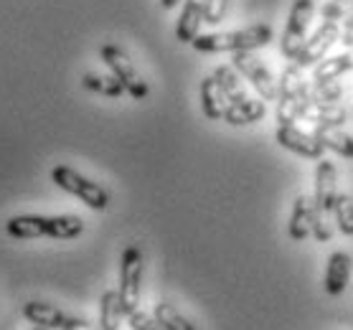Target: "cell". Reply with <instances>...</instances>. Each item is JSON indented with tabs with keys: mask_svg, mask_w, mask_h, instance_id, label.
<instances>
[{
	"mask_svg": "<svg viewBox=\"0 0 353 330\" xmlns=\"http://www.w3.org/2000/svg\"><path fill=\"white\" fill-rule=\"evenodd\" d=\"M122 318H125V313H122L120 292L107 290L99 298V330H120Z\"/></svg>",
	"mask_w": 353,
	"mask_h": 330,
	"instance_id": "cell-21",
	"label": "cell"
},
{
	"mask_svg": "<svg viewBox=\"0 0 353 330\" xmlns=\"http://www.w3.org/2000/svg\"><path fill=\"white\" fill-rule=\"evenodd\" d=\"M33 330H48V328H43V325H33Z\"/></svg>",
	"mask_w": 353,
	"mask_h": 330,
	"instance_id": "cell-33",
	"label": "cell"
},
{
	"mask_svg": "<svg viewBox=\"0 0 353 330\" xmlns=\"http://www.w3.org/2000/svg\"><path fill=\"white\" fill-rule=\"evenodd\" d=\"M303 120H310L315 125H336L341 127L345 120H348V112L338 105H325V102H307L305 110H303Z\"/></svg>",
	"mask_w": 353,
	"mask_h": 330,
	"instance_id": "cell-20",
	"label": "cell"
},
{
	"mask_svg": "<svg viewBox=\"0 0 353 330\" xmlns=\"http://www.w3.org/2000/svg\"><path fill=\"white\" fill-rule=\"evenodd\" d=\"M274 39L272 25L254 23L239 31H226V33H203L196 36L191 46L201 54H236V51H254L267 46Z\"/></svg>",
	"mask_w": 353,
	"mask_h": 330,
	"instance_id": "cell-2",
	"label": "cell"
},
{
	"mask_svg": "<svg viewBox=\"0 0 353 330\" xmlns=\"http://www.w3.org/2000/svg\"><path fill=\"white\" fill-rule=\"evenodd\" d=\"M313 135L321 140L325 150H333V153L341 155V158L353 161V137L348 135V132H343V130L336 127V125H315Z\"/></svg>",
	"mask_w": 353,
	"mask_h": 330,
	"instance_id": "cell-19",
	"label": "cell"
},
{
	"mask_svg": "<svg viewBox=\"0 0 353 330\" xmlns=\"http://www.w3.org/2000/svg\"><path fill=\"white\" fill-rule=\"evenodd\" d=\"M313 13H315L313 0H295L292 3L288 23H285V33H282V41H280L282 56L288 59V61H295L300 49H303V43L307 39V25L313 21Z\"/></svg>",
	"mask_w": 353,
	"mask_h": 330,
	"instance_id": "cell-6",
	"label": "cell"
},
{
	"mask_svg": "<svg viewBox=\"0 0 353 330\" xmlns=\"http://www.w3.org/2000/svg\"><path fill=\"white\" fill-rule=\"evenodd\" d=\"M274 140L280 143V147L300 155V158H307V161H321L325 155V147H323L321 140L313 132H305L295 125H280L274 132Z\"/></svg>",
	"mask_w": 353,
	"mask_h": 330,
	"instance_id": "cell-11",
	"label": "cell"
},
{
	"mask_svg": "<svg viewBox=\"0 0 353 330\" xmlns=\"http://www.w3.org/2000/svg\"><path fill=\"white\" fill-rule=\"evenodd\" d=\"M6 231L13 239H77L84 234V221L79 216H39V214H23L13 216L6 224Z\"/></svg>",
	"mask_w": 353,
	"mask_h": 330,
	"instance_id": "cell-1",
	"label": "cell"
},
{
	"mask_svg": "<svg viewBox=\"0 0 353 330\" xmlns=\"http://www.w3.org/2000/svg\"><path fill=\"white\" fill-rule=\"evenodd\" d=\"M343 97V87L338 81H325V84H310V99L313 102H325V105H338Z\"/></svg>",
	"mask_w": 353,
	"mask_h": 330,
	"instance_id": "cell-26",
	"label": "cell"
},
{
	"mask_svg": "<svg viewBox=\"0 0 353 330\" xmlns=\"http://www.w3.org/2000/svg\"><path fill=\"white\" fill-rule=\"evenodd\" d=\"M341 43H343L345 49H353V28H348V31L341 33Z\"/></svg>",
	"mask_w": 353,
	"mask_h": 330,
	"instance_id": "cell-30",
	"label": "cell"
},
{
	"mask_svg": "<svg viewBox=\"0 0 353 330\" xmlns=\"http://www.w3.org/2000/svg\"><path fill=\"white\" fill-rule=\"evenodd\" d=\"M333 218H336L338 229H341L345 236H353V198L348 194L338 196L336 209H333Z\"/></svg>",
	"mask_w": 353,
	"mask_h": 330,
	"instance_id": "cell-25",
	"label": "cell"
},
{
	"mask_svg": "<svg viewBox=\"0 0 353 330\" xmlns=\"http://www.w3.org/2000/svg\"><path fill=\"white\" fill-rule=\"evenodd\" d=\"M267 114L265 99H244L236 105H229L224 112V122L234 125V127H244V125H254Z\"/></svg>",
	"mask_w": 353,
	"mask_h": 330,
	"instance_id": "cell-18",
	"label": "cell"
},
{
	"mask_svg": "<svg viewBox=\"0 0 353 330\" xmlns=\"http://www.w3.org/2000/svg\"><path fill=\"white\" fill-rule=\"evenodd\" d=\"M226 107H229V102H226L219 81L214 79V74L203 76V81H201V110H203V114L209 120H224Z\"/></svg>",
	"mask_w": 353,
	"mask_h": 330,
	"instance_id": "cell-17",
	"label": "cell"
},
{
	"mask_svg": "<svg viewBox=\"0 0 353 330\" xmlns=\"http://www.w3.org/2000/svg\"><path fill=\"white\" fill-rule=\"evenodd\" d=\"M348 28H353V10L345 16V21H343V31H348Z\"/></svg>",
	"mask_w": 353,
	"mask_h": 330,
	"instance_id": "cell-32",
	"label": "cell"
},
{
	"mask_svg": "<svg viewBox=\"0 0 353 330\" xmlns=\"http://www.w3.org/2000/svg\"><path fill=\"white\" fill-rule=\"evenodd\" d=\"M128 320H130V325H132V330H165L161 322H158L155 315H148V313H143V310H135Z\"/></svg>",
	"mask_w": 353,
	"mask_h": 330,
	"instance_id": "cell-29",
	"label": "cell"
},
{
	"mask_svg": "<svg viewBox=\"0 0 353 330\" xmlns=\"http://www.w3.org/2000/svg\"><path fill=\"white\" fill-rule=\"evenodd\" d=\"M348 13H351V3L348 0H328L321 8L323 21H345Z\"/></svg>",
	"mask_w": 353,
	"mask_h": 330,
	"instance_id": "cell-28",
	"label": "cell"
},
{
	"mask_svg": "<svg viewBox=\"0 0 353 330\" xmlns=\"http://www.w3.org/2000/svg\"><path fill=\"white\" fill-rule=\"evenodd\" d=\"M214 79L219 81V87H221V92H224V97L229 105H236V102L249 99L244 87H241V81H239V72H236L234 66H219L216 72H214Z\"/></svg>",
	"mask_w": 353,
	"mask_h": 330,
	"instance_id": "cell-22",
	"label": "cell"
},
{
	"mask_svg": "<svg viewBox=\"0 0 353 330\" xmlns=\"http://www.w3.org/2000/svg\"><path fill=\"white\" fill-rule=\"evenodd\" d=\"M201 23H203V0H185L176 25V39L181 43H193Z\"/></svg>",
	"mask_w": 353,
	"mask_h": 330,
	"instance_id": "cell-15",
	"label": "cell"
},
{
	"mask_svg": "<svg viewBox=\"0 0 353 330\" xmlns=\"http://www.w3.org/2000/svg\"><path fill=\"white\" fill-rule=\"evenodd\" d=\"M51 181H54L61 191L77 196L87 209L105 211L107 206H110V194H107V188H102L99 183L84 178L81 173L69 168V165H54V170H51Z\"/></svg>",
	"mask_w": 353,
	"mask_h": 330,
	"instance_id": "cell-4",
	"label": "cell"
},
{
	"mask_svg": "<svg viewBox=\"0 0 353 330\" xmlns=\"http://www.w3.org/2000/svg\"><path fill=\"white\" fill-rule=\"evenodd\" d=\"M338 41H341V25H338V21H323V23L310 33V39H305L303 49H300V54H297V59H295V64L303 66V69L315 66L318 61H323V59L328 56L330 46L338 43Z\"/></svg>",
	"mask_w": 353,
	"mask_h": 330,
	"instance_id": "cell-10",
	"label": "cell"
},
{
	"mask_svg": "<svg viewBox=\"0 0 353 330\" xmlns=\"http://www.w3.org/2000/svg\"><path fill=\"white\" fill-rule=\"evenodd\" d=\"M81 87L89 89V92H97L102 97L117 99L125 94V87L120 84L117 76H97V74H84L81 76Z\"/></svg>",
	"mask_w": 353,
	"mask_h": 330,
	"instance_id": "cell-23",
	"label": "cell"
},
{
	"mask_svg": "<svg viewBox=\"0 0 353 330\" xmlns=\"http://www.w3.org/2000/svg\"><path fill=\"white\" fill-rule=\"evenodd\" d=\"M338 173L336 165L325 158L318 161V170H315V194H313V209L330 216L336 209L338 201Z\"/></svg>",
	"mask_w": 353,
	"mask_h": 330,
	"instance_id": "cell-12",
	"label": "cell"
},
{
	"mask_svg": "<svg viewBox=\"0 0 353 330\" xmlns=\"http://www.w3.org/2000/svg\"><path fill=\"white\" fill-rule=\"evenodd\" d=\"M23 318L33 325H43L48 330H99V325H92V322L81 320V318H74V315L59 310L57 305H48V302H41V300H31L23 305Z\"/></svg>",
	"mask_w": 353,
	"mask_h": 330,
	"instance_id": "cell-9",
	"label": "cell"
},
{
	"mask_svg": "<svg viewBox=\"0 0 353 330\" xmlns=\"http://www.w3.org/2000/svg\"><path fill=\"white\" fill-rule=\"evenodd\" d=\"M288 234L292 242H305L307 236H313V198L297 196L290 211Z\"/></svg>",
	"mask_w": 353,
	"mask_h": 330,
	"instance_id": "cell-14",
	"label": "cell"
},
{
	"mask_svg": "<svg viewBox=\"0 0 353 330\" xmlns=\"http://www.w3.org/2000/svg\"><path fill=\"white\" fill-rule=\"evenodd\" d=\"M353 272V262L345 251H333L328 257V267H325V280H323V287L328 295H341L345 290V285L351 280Z\"/></svg>",
	"mask_w": 353,
	"mask_h": 330,
	"instance_id": "cell-13",
	"label": "cell"
},
{
	"mask_svg": "<svg viewBox=\"0 0 353 330\" xmlns=\"http://www.w3.org/2000/svg\"><path fill=\"white\" fill-rule=\"evenodd\" d=\"M99 56H102V61L110 66L112 76L120 79V84L125 87V92H128L132 99H145L148 94H150L148 81L137 74V69L132 66L130 56L120 49V46H114V43H105V46L99 49Z\"/></svg>",
	"mask_w": 353,
	"mask_h": 330,
	"instance_id": "cell-7",
	"label": "cell"
},
{
	"mask_svg": "<svg viewBox=\"0 0 353 330\" xmlns=\"http://www.w3.org/2000/svg\"><path fill=\"white\" fill-rule=\"evenodd\" d=\"M140 290H143V251L140 247H128L120 257V302L122 313L132 315L140 305Z\"/></svg>",
	"mask_w": 353,
	"mask_h": 330,
	"instance_id": "cell-5",
	"label": "cell"
},
{
	"mask_svg": "<svg viewBox=\"0 0 353 330\" xmlns=\"http://www.w3.org/2000/svg\"><path fill=\"white\" fill-rule=\"evenodd\" d=\"M280 94H277V122L295 125L303 117V110L310 102V81L305 79L303 66L290 61L280 76Z\"/></svg>",
	"mask_w": 353,
	"mask_h": 330,
	"instance_id": "cell-3",
	"label": "cell"
},
{
	"mask_svg": "<svg viewBox=\"0 0 353 330\" xmlns=\"http://www.w3.org/2000/svg\"><path fill=\"white\" fill-rule=\"evenodd\" d=\"M353 72V49H345L338 56H325L323 61L313 66V84H325L336 81L338 76Z\"/></svg>",
	"mask_w": 353,
	"mask_h": 330,
	"instance_id": "cell-16",
	"label": "cell"
},
{
	"mask_svg": "<svg viewBox=\"0 0 353 330\" xmlns=\"http://www.w3.org/2000/svg\"><path fill=\"white\" fill-rule=\"evenodd\" d=\"M348 3H351V10H353V0H348Z\"/></svg>",
	"mask_w": 353,
	"mask_h": 330,
	"instance_id": "cell-34",
	"label": "cell"
},
{
	"mask_svg": "<svg viewBox=\"0 0 353 330\" xmlns=\"http://www.w3.org/2000/svg\"><path fill=\"white\" fill-rule=\"evenodd\" d=\"M232 61H234V69L254 87L259 99H265V102H274V99H277L280 84H277V79L272 76V72L262 64V59H257L252 51H236Z\"/></svg>",
	"mask_w": 353,
	"mask_h": 330,
	"instance_id": "cell-8",
	"label": "cell"
},
{
	"mask_svg": "<svg viewBox=\"0 0 353 330\" xmlns=\"http://www.w3.org/2000/svg\"><path fill=\"white\" fill-rule=\"evenodd\" d=\"M226 10H229V0H203V23H221Z\"/></svg>",
	"mask_w": 353,
	"mask_h": 330,
	"instance_id": "cell-27",
	"label": "cell"
},
{
	"mask_svg": "<svg viewBox=\"0 0 353 330\" xmlns=\"http://www.w3.org/2000/svg\"><path fill=\"white\" fill-rule=\"evenodd\" d=\"M153 315L158 318V322H161L165 330H196V325H193L181 310H176V307L170 305V302H158Z\"/></svg>",
	"mask_w": 353,
	"mask_h": 330,
	"instance_id": "cell-24",
	"label": "cell"
},
{
	"mask_svg": "<svg viewBox=\"0 0 353 330\" xmlns=\"http://www.w3.org/2000/svg\"><path fill=\"white\" fill-rule=\"evenodd\" d=\"M178 3H181V0H161V6H163V8H165V10L176 8Z\"/></svg>",
	"mask_w": 353,
	"mask_h": 330,
	"instance_id": "cell-31",
	"label": "cell"
}]
</instances>
